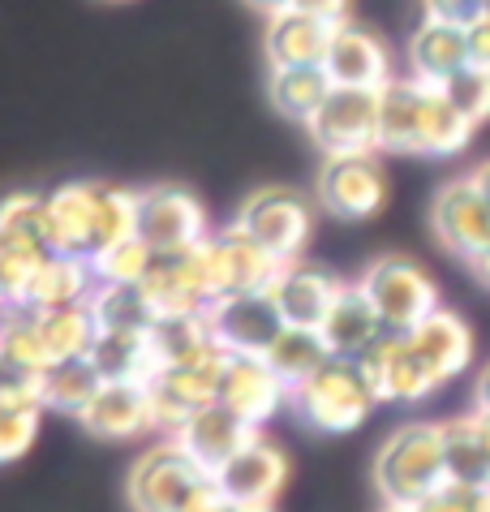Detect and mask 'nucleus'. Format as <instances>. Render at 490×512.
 <instances>
[{
  "instance_id": "nucleus-1",
  "label": "nucleus",
  "mask_w": 490,
  "mask_h": 512,
  "mask_svg": "<svg viewBox=\"0 0 490 512\" xmlns=\"http://www.w3.org/2000/svg\"><path fill=\"white\" fill-rule=\"evenodd\" d=\"M374 487L383 504L417 508L430 495L448 487V448H443V422H405L383 439L374 457Z\"/></svg>"
},
{
  "instance_id": "nucleus-2",
  "label": "nucleus",
  "mask_w": 490,
  "mask_h": 512,
  "mask_svg": "<svg viewBox=\"0 0 490 512\" xmlns=\"http://www.w3.org/2000/svg\"><path fill=\"white\" fill-rule=\"evenodd\" d=\"M374 405H379V396L362 375V366L353 358H327L310 379H301L293 388L288 409L323 435H349L370 418Z\"/></svg>"
},
{
  "instance_id": "nucleus-3",
  "label": "nucleus",
  "mask_w": 490,
  "mask_h": 512,
  "mask_svg": "<svg viewBox=\"0 0 490 512\" xmlns=\"http://www.w3.org/2000/svg\"><path fill=\"white\" fill-rule=\"evenodd\" d=\"M207 491H215V474L198 465L172 435L151 444L129 469L134 512H190Z\"/></svg>"
},
{
  "instance_id": "nucleus-4",
  "label": "nucleus",
  "mask_w": 490,
  "mask_h": 512,
  "mask_svg": "<svg viewBox=\"0 0 490 512\" xmlns=\"http://www.w3.org/2000/svg\"><path fill=\"white\" fill-rule=\"evenodd\" d=\"M357 284L366 289L370 306L379 310L387 332H413L417 323L439 310V284L426 276L422 263L405 259V254H383V259H374Z\"/></svg>"
},
{
  "instance_id": "nucleus-5",
  "label": "nucleus",
  "mask_w": 490,
  "mask_h": 512,
  "mask_svg": "<svg viewBox=\"0 0 490 512\" xmlns=\"http://www.w3.org/2000/svg\"><path fill=\"white\" fill-rule=\"evenodd\" d=\"M233 224L245 237H254L271 259L297 263L310 233H314V211L297 190L267 186V190H254L250 198H245Z\"/></svg>"
},
{
  "instance_id": "nucleus-6",
  "label": "nucleus",
  "mask_w": 490,
  "mask_h": 512,
  "mask_svg": "<svg viewBox=\"0 0 490 512\" xmlns=\"http://www.w3.org/2000/svg\"><path fill=\"white\" fill-rule=\"evenodd\" d=\"M228 362H233V353H228L224 345H211L207 353H198V358H190V362L155 371L151 392H155V414H160L164 435H177L190 414L220 401Z\"/></svg>"
},
{
  "instance_id": "nucleus-7",
  "label": "nucleus",
  "mask_w": 490,
  "mask_h": 512,
  "mask_svg": "<svg viewBox=\"0 0 490 512\" xmlns=\"http://www.w3.org/2000/svg\"><path fill=\"white\" fill-rule=\"evenodd\" d=\"M138 237L155 254H185L211 237V220L185 186H147L138 190Z\"/></svg>"
},
{
  "instance_id": "nucleus-8",
  "label": "nucleus",
  "mask_w": 490,
  "mask_h": 512,
  "mask_svg": "<svg viewBox=\"0 0 490 512\" xmlns=\"http://www.w3.org/2000/svg\"><path fill=\"white\" fill-rule=\"evenodd\" d=\"M362 366V375L370 379L374 396L392 405H422L426 396H435L443 383L435 379V371L422 362V353L409 345L405 332H383L374 345L362 353V358H353Z\"/></svg>"
},
{
  "instance_id": "nucleus-9",
  "label": "nucleus",
  "mask_w": 490,
  "mask_h": 512,
  "mask_svg": "<svg viewBox=\"0 0 490 512\" xmlns=\"http://www.w3.org/2000/svg\"><path fill=\"white\" fill-rule=\"evenodd\" d=\"M319 203L336 220H370L387 203V173L379 151L370 155H327L319 168Z\"/></svg>"
},
{
  "instance_id": "nucleus-10",
  "label": "nucleus",
  "mask_w": 490,
  "mask_h": 512,
  "mask_svg": "<svg viewBox=\"0 0 490 512\" xmlns=\"http://www.w3.org/2000/svg\"><path fill=\"white\" fill-rule=\"evenodd\" d=\"M203 263H207V276L215 284V302L220 297H233V293H267L276 276L284 272L280 259L258 246L254 237H245L237 224L224 233H211L203 241Z\"/></svg>"
},
{
  "instance_id": "nucleus-11",
  "label": "nucleus",
  "mask_w": 490,
  "mask_h": 512,
  "mask_svg": "<svg viewBox=\"0 0 490 512\" xmlns=\"http://www.w3.org/2000/svg\"><path fill=\"white\" fill-rule=\"evenodd\" d=\"M323 155H370L379 151V91L336 87L310 125Z\"/></svg>"
},
{
  "instance_id": "nucleus-12",
  "label": "nucleus",
  "mask_w": 490,
  "mask_h": 512,
  "mask_svg": "<svg viewBox=\"0 0 490 512\" xmlns=\"http://www.w3.org/2000/svg\"><path fill=\"white\" fill-rule=\"evenodd\" d=\"M430 224H435V237L443 246L465 263H478L490 250V203L473 186V177H456L435 194Z\"/></svg>"
},
{
  "instance_id": "nucleus-13",
  "label": "nucleus",
  "mask_w": 490,
  "mask_h": 512,
  "mask_svg": "<svg viewBox=\"0 0 490 512\" xmlns=\"http://www.w3.org/2000/svg\"><path fill=\"white\" fill-rule=\"evenodd\" d=\"M78 422L95 439H112V444L160 431L151 379H104V388L95 392V401L86 405V414Z\"/></svg>"
},
{
  "instance_id": "nucleus-14",
  "label": "nucleus",
  "mask_w": 490,
  "mask_h": 512,
  "mask_svg": "<svg viewBox=\"0 0 490 512\" xmlns=\"http://www.w3.org/2000/svg\"><path fill=\"white\" fill-rule=\"evenodd\" d=\"M220 405L233 409L237 418H245L254 431H263V426L276 418L280 409L293 405V383L271 371L267 358L233 353L228 375H224V388H220Z\"/></svg>"
},
{
  "instance_id": "nucleus-15",
  "label": "nucleus",
  "mask_w": 490,
  "mask_h": 512,
  "mask_svg": "<svg viewBox=\"0 0 490 512\" xmlns=\"http://www.w3.org/2000/svg\"><path fill=\"white\" fill-rule=\"evenodd\" d=\"M215 340L228 353H250V358H267V349L276 345V336L284 332V315L271 302V293H233L220 297L211 310Z\"/></svg>"
},
{
  "instance_id": "nucleus-16",
  "label": "nucleus",
  "mask_w": 490,
  "mask_h": 512,
  "mask_svg": "<svg viewBox=\"0 0 490 512\" xmlns=\"http://www.w3.org/2000/svg\"><path fill=\"white\" fill-rule=\"evenodd\" d=\"M142 289H147L155 315H207L215 306V284L207 276L203 246L185 254H160Z\"/></svg>"
},
{
  "instance_id": "nucleus-17",
  "label": "nucleus",
  "mask_w": 490,
  "mask_h": 512,
  "mask_svg": "<svg viewBox=\"0 0 490 512\" xmlns=\"http://www.w3.org/2000/svg\"><path fill=\"white\" fill-rule=\"evenodd\" d=\"M288 482V457L280 444L258 431L224 469H215V487L228 504H276Z\"/></svg>"
},
{
  "instance_id": "nucleus-18",
  "label": "nucleus",
  "mask_w": 490,
  "mask_h": 512,
  "mask_svg": "<svg viewBox=\"0 0 490 512\" xmlns=\"http://www.w3.org/2000/svg\"><path fill=\"white\" fill-rule=\"evenodd\" d=\"M323 69L331 74L336 87H349V91H383L387 82L396 78L387 44L357 22L336 26V39H331V48H327Z\"/></svg>"
},
{
  "instance_id": "nucleus-19",
  "label": "nucleus",
  "mask_w": 490,
  "mask_h": 512,
  "mask_svg": "<svg viewBox=\"0 0 490 512\" xmlns=\"http://www.w3.org/2000/svg\"><path fill=\"white\" fill-rule=\"evenodd\" d=\"M430 82L413 74H396L379 91V151L392 155H422V125H426Z\"/></svg>"
},
{
  "instance_id": "nucleus-20",
  "label": "nucleus",
  "mask_w": 490,
  "mask_h": 512,
  "mask_svg": "<svg viewBox=\"0 0 490 512\" xmlns=\"http://www.w3.org/2000/svg\"><path fill=\"white\" fill-rule=\"evenodd\" d=\"M254 435L258 431H254L250 422L237 418L233 409H224L220 401H215V405H207V409H198V414L185 418V426L172 439H177V444L190 452L198 465L215 474V469H224L245 444H250Z\"/></svg>"
},
{
  "instance_id": "nucleus-21",
  "label": "nucleus",
  "mask_w": 490,
  "mask_h": 512,
  "mask_svg": "<svg viewBox=\"0 0 490 512\" xmlns=\"http://www.w3.org/2000/svg\"><path fill=\"white\" fill-rule=\"evenodd\" d=\"M340 284L331 272H323V267H310V263H284V272L276 276V284H271V302L280 306V315L288 327H314L319 332L331 302H336Z\"/></svg>"
},
{
  "instance_id": "nucleus-22",
  "label": "nucleus",
  "mask_w": 490,
  "mask_h": 512,
  "mask_svg": "<svg viewBox=\"0 0 490 512\" xmlns=\"http://www.w3.org/2000/svg\"><path fill=\"white\" fill-rule=\"evenodd\" d=\"M336 39V26L323 22V18H310L301 9H280L267 18V35H263V48H267V65L271 69H288V65H323L327 61V48Z\"/></svg>"
},
{
  "instance_id": "nucleus-23",
  "label": "nucleus",
  "mask_w": 490,
  "mask_h": 512,
  "mask_svg": "<svg viewBox=\"0 0 490 512\" xmlns=\"http://www.w3.org/2000/svg\"><path fill=\"white\" fill-rule=\"evenodd\" d=\"M387 332L383 319H379V310L370 306V297L362 284H349L344 280L340 284V293H336V302H331L327 310V319L319 327V336H323V345L331 358H362V353L374 345Z\"/></svg>"
},
{
  "instance_id": "nucleus-24",
  "label": "nucleus",
  "mask_w": 490,
  "mask_h": 512,
  "mask_svg": "<svg viewBox=\"0 0 490 512\" xmlns=\"http://www.w3.org/2000/svg\"><path fill=\"white\" fill-rule=\"evenodd\" d=\"M95 267L91 259H78V254H48L31 267L22 289V306L26 310H56V306H78L91 302L95 293Z\"/></svg>"
},
{
  "instance_id": "nucleus-25",
  "label": "nucleus",
  "mask_w": 490,
  "mask_h": 512,
  "mask_svg": "<svg viewBox=\"0 0 490 512\" xmlns=\"http://www.w3.org/2000/svg\"><path fill=\"white\" fill-rule=\"evenodd\" d=\"M405 336H409V345L422 353V362L435 371L439 383H452L456 375L469 371V362H473V332H469V323L460 319L456 310L439 306L435 315L422 319Z\"/></svg>"
},
{
  "instance_id": "nucleus-26",
  "label": "nucleus",
  "mask_w": 490,
  "mask_h": 512,
  "mask_svg": "<svg viewBox=\"0 0 490 512\" xmlns=\"http://www.w3.org/2000/svg\"><path fill=\"white\" fill-rule=\"evenodd\" d=\"M48 241L52 254L95 259V181H69L48 194Z\"/></svg>"
},
{
  "instance_id": "nucleus-27",
  "label": "nucleus",
  "mask_w": 490,
  "mask_h": 512,
  "mask_svg": "<svg viewBox=\"0 0 490 512\" xmlns=\"http://www.w3.org/2000/svg\"><path fill=\"white\" fill-rule=\"evenodd\" d=\"M460 69H469V31L422 18L409 39V74L430 87H448Z\"/></svg>"
},
{
  "instance_id": "nucleus-28",
  "label": "nucleus",
  "mask_w": 490,
  "mask_h": 512,
  "mask_svg": "<svg viewBox=\"0 0 490 512\" xmlns=\"http://www.w3.org/2000/svg\"><path fill=\"white\" fill-rule=\"evenodd\" d=\"M0 246H9L22 263H39L52 254L48 241V194L18 190L0 198Z\"/></svg>"
},
{
  "instance_id": "nucleus-29",
  "label": "nucleus",
  "mask_w": 490,
  "mask_h": 512,
  "mask_svg": "<svg viewBox=\"0 0 490 512\" xmlns=\"http://www.w3.org/2000/svg\"><path fill=\"white\" fill-rule=\"evenodd\" d=\"M331 91H336V82H331L323 65H288V69H271L267 78V95L276 112L297 125H310L319 117V108L331 99Z\"/></svg>"
},
{
  "instance_id": "nucleus-30",
  "label": "nucleus",
  "mask_w": 490,
  "mask_h": 512,
  "mask_svg": "<svg viewBox=\"0 0 490 512\" xmlns=\"http://www.w3.org/2000/svg\"><path fill=\"white\" fill-rule=\"evenodd\" d=\"M35 319H39L43 340H48L52 362L91 358V349H95V340H99V319H95L91 302L56 306V310H35Z\"/></svg>"
},
{
  "instance_id": "nucleus-31",
  "label": "nucleus",
  "mask_w": 490,
  "mask_h": 512,
  "mask_svg": "<svg viewBox=\"0 0 490 512\" xmlns=\"http://www.w3.org/2000/svg\"><path fill=\"white\" fill-rule=\"evenodd\" d=\"M151 358H155V371L164 366H177V362H190L198 353H207L215 340V327H211V315H160L151 323Z\"/></svg>"
},
{
  "instance_id": "nucleus-32",
  "label": "nucleus",
  "mask_w": 490,
  "mask_h": 512,
  "mask_svg": "<svg viewBox=\"0 0 490 512\" xmlns=\"http://www.w3.org/2000/svg\"><path fill=\"white\" fill-rule=\"evenodd\" d=\"M443 448H448V482L473 487V491L490 487V452L482 444L478 418L460 414L452 422H443Z\"/></svg>"
},
{
  "instance_id": "nucleus-33",
  "label": "nucleus",
  "mask_w": 490,
  "mask_h": 512,
  "mask_svg": "<svg viewBox=\"0 0 490 512\" xmlns=\"http://www.w3.org/2000/svg\"><path fill=\"white\" fill-rule=\"evenodd\" d=\"M91 366L104 379H155V358L147 332H104L91 349Z\"/></svg>"
},
{
  "instance_id": "nucleus-34",
  "label": "nucleus",
  "mask_w": 490,
  "mask_h": 512,
  "mask_svg": "<svg viewBox=\"0 0 490 512\" xmlns=\"http://www.w3.org/2000/svg\"><path fill=\"white\" fill-rule=\"evenodd\" d=\"M91 310L104 332H151V323L160 319L142 284H95Z\"/></svg>"
},
{
  "instance_id": "nucleus-35",
  "label": "nucleus",
  "mask_w": 490,
  "mask_h": 512,
  "mask_svg": "<svg viewBox=\"0 0 490 512\" xmlns=\"http://www.w3.org/2000/svg\"><path fill=\"white\" fill-rule=\"evenodd\" d=\"M104 388V375L91 366V358L78 362H56L48 375H43V409H56V414L82 418L86 405L95 401V392Z\"/></svg>"
},
{
  "instance_id": "nucleus-36",
  "label": "nucleus",
  "mask_w": 490,
  "mask_h": 512,
  "mask_svg": "<svg viewBox=\"0 0 490 512\" xmlns=\"http://www.w3.org/2000/svg\"><path fill=\"white\" fill-rule=\"evenodd\" d=\"M327 358H331V353H327L323 336L314 332V327H288V323H284V332L276 336V345L267 349L271 371H276L280 379H288L293 388L301 379H310Z\"/></svg>"
},
{
  "instance_id": "nucleus-37",
  "label": "nucleus",
  "mask_w": 490,
  "mask_h": 512,
  "mask_svg": "<svg viewBox=\"0 0 490 512\" xmlns=\"http://www.w3.org/2000/svg\"><path fill=\"white\" fill-rule=\"evenodd\" d=\"M125 237H138V190L95 181V254Z\"/></svg>"
},
{
  "instance_id": "nucleus-38",
  "label": "nucleus",
  "mask_w": 490,
  "mask_h": 512,
  "mask_svg": "<svg viewBox=\"0 0 490 512\" xmlns=\"http://www.w3.org/2000/svg\"><path fill=\"white\" fill-rule=\"evenodd\" d=\"M155 259H160V254L151 250V241L125 237V241H117V246L99 250L91 259V267H95L99 284H147Z\"/></svg>"
},
{
  "instance_id": "nucleus-39",
  "label": "nucleus",
  "mask_w": 490,
  "mask_h": 512,
  "mask_svg": "<svg viewBox=\"0 0 490 512\" xmlns=\"http://www.w3.org/2000/svg\"><path fill=\"white\" fill-rule=\"evenodd\" d=\"M43 422V405H9L0 401V465L18 461L31 452Z\"/></svg>"
},
{
  "instance_id": "nucleus-40",
  "label": "nucleus",
  "mask_w": 490,
  "mask_h": 512,
  "mask_svg": "<svg viewBox=\"0 0 490 512\" xmlns=\"http://www.w3.org/2000/svg\"><path fill=\"white\" fill-rule=\"evenodd\" d=\"M443 91H448L456 112L473 125V130H478L482 121H490V74H482V69L469 65V69H460V74Z\"/></svg>"
},
{
  "instance_id": "nucleus-41",
  "label": "nucleus",
  "mask_w": 490,
  "mask_h": 512,
  "mask_svg": "<svg viewBox=\"0 0 490 512\" xmlns=\"http://www.w3.org/2000/svg\"><path fill=\"white\" fill-rule=\"evenodd\" d=\"M0 401L9 405H43V375L26 371L9 353H0Z\"/></svg>"
},
{
  "instance_id": "nucleus-42",
  "label": "nucleus",
  "mask_w": 490,
  "mask_h": 512,
  "mask_svg": "<svg viewBox=\"0 0 490 512\" xmlns=\"http://www.w3.org/2000/svg\"><path fill=\"white\" fill-rule=\"evenodd\" d=\"M26 276H31V263H22L9 246H0V315L13 306H22Z\"/></svg>"
},
{
  "instance_id": "nucleus-43",
  "label": "nucleus",
  "mask_w": 490,
  "mask_h": 512,
  "mask_svg": "<svg viewBox=\"0 0 490 512\" xmlns=\"http://www.w3.org/2000/svg\"><path fill=\"white\" fill-rule=\"evenodd\" d=\"M422 13L430 22H448V26H469L486 18V0H422Z\"/></svg>"
},
{
  "instance_id": "nucleus-44",
  "label": "nucleus",
  "mask_w": 490,
  "mask_h": 512,
  "mask_svg": "<svg viewBox=\"0 0 490 512\" xmlns=\"http://www.w3.org/2000/svg\"><path fill=\"white\" fill-rule=\"evenodd\" d=\"M478 495L473 487H456V482H448L439 495H430L426 504H417L413 512H478Z\"/></svg>"
},
{
  "instance_id": "nucleus-45",
  "label": "nucleus",
  "mask_w": 490,
  "mask_h": 512,
  "mask_svg": "<svg viewBox=\"0 0 490 512\" xmlns=\"http://www.w3.org/2000/svg\"><path fill=\"white\" fill-rule=\"evenodd\" d=\"M293 9L310 13V18H323V22H331V26H340V22H349L353 0H293Z\"/></svg>"
},
{
  "instance_id": "nucleus-46",
  "label": "nucleus",
  "mask_w": 490,
  "mask_h": 512,
  "mask_svg": "<svg viewBox=\"0 0 490 512\" xmlns=\"http://www.w3.org/2000/svg\"><path fill=\"white\" fill-rule=\"evenodd\" d=\"M469 65L490 74V13L469 26Z\"/></svg>"
},
{
  "instance_id": "nucleus-47",
  "label": "nucleus",
  "mask_w": 490,
  "mask_h": 512,
  "mask_svg": "<svg viewBox=\"0 0 490 512\" xmlns=\"http://www.w3.org/2000/svg\"><path fill=\"white\" fill-rule=\"evenodd\" d=\"M190 512H233V504H228L224 495H220V487H215V491H207L203 500H198Z\"/></svg>"
},
{
  "instance_id": "nucleus-48",
  "label": "nucleus",
  "mask_w": 490,
  "mask_h": 512,
  "mask_svg": "<svg viewBox=\"0 0 490 512\" xmlns=\"http://www.w3.org/2000/svg\"><path fill=\"white\" fill-rule=\"evenodd\" d=\"M469 177H473V186H478V190H482V198L490 203V160H486V164H478V168H473Z\"/></svg>"
},
{
  "instance_id": "nucleus-49",
  "label": "nucleus",
  "mask_w": 490,
  "mask_h": 512,
  "mask_svg": "<svg viewBox=\"0 0 490 512\" xmlns=\"http://www.w3.org/2000/svg\"><path fill=\"white\" fill-rule=\"evenodd\" d=\"M478 409H490V366L478 375Z\"/></svg>"
},
{
  "instance_id": "nucleus-50",
  "label": "nucleus",
  "mask_w": 490,
  "mask_h": 512,
  "mask_svg": "<svg viewBox=\"0 0 490 512\" xmlns=\"http://www.w3.org/2000/svg\"><path fill=\"white\" fill-rule=\"evenodd\" d=\"M250 5H254L258 13H267V18H271V13H280V9L293 5V0H250Z\"/></svg>"
},
{
  "instance_id": "nucleus-51",
  "label": "nucleus",
  "mask_w": 490,
  "mask_h": 512,
  "mask_svg": "<svg viewBox=\"0 0 490 512\" xmlns=\"http://www.w3.org/2000/svg\"><path fill=\"white\" fill-rule=\"evenodd\" d=\"M473 418H478V431H482V444L490 452V409H473Z\"/></svg>"
},
{
  "instance_id": "nucleus-52",
  "label": "nucleus",
  "mask_w": 490,
  "mask_h": 512,
  "mask_svg": "<svg viewBox=\"0 0 490 512\" xmlns=\"http://www.w3.org/2000/svg\"><path fill=\"white\" fill-rule=\"evenodd\" d=\"M473 272H478V280H486V284H490V250L482 254L478 263H473Z\"/></svg>"
},
{
  "instance_id": "nucleus-53",
  "label": "nucleus",
  "mask_w": 490,
  "mask_h": 512,
  "mask_svg": "<svg viewBox=\"0 0 490 512\" xmlns=\"http://www.w3.org/2000/svg\"><path fill=\"white\" fill-rule=\"evenodd\" d=\"M233 512H271V504H233Z\"/></svg>"
},
{
  "instance_id": "nucleus-54",
  "label": "nucleus",
  "mask_w": 490,
  "mask_h": 512,
  "mask_svg": "<svg viewBox=\"0 0 490 512\" xmlns=\"http://www.w3.org/2000/svg\"><path fill=\"white\" fill-rule=\"evenodd\" d=\"M478 512H490V487L478 495Z\"/></svg>"
},
{
  "instance_id": "nucleus-55",
  "label": "nucleus",
  "mask_w": 490,
  "mask_h": 512,
  "mask_svg": "<svg viewBox=\"0 0 490 512\" xmlns=\"http://www.w3.org/2000/svg\"><path fill=\"white\" fill-rule=\"evenodd\" d=\"M383 512H413V508H392V504H383Z\"/></svg>"
},
{
  "instance_id": "nucleus-56",
  "label": "nucleus",
  "mask_w": 490,
  "mask_h": 512,
  "mask_svg": "<svg viewBox=\"0 0 490 512\" xmlns=\"http://www.w3.org/2000/svg\"><path fill=\"white\" fill-rule=\"evenodd\" d=\"M486 13H490V0H486Z\"/></svg>"
}]
</instances>
